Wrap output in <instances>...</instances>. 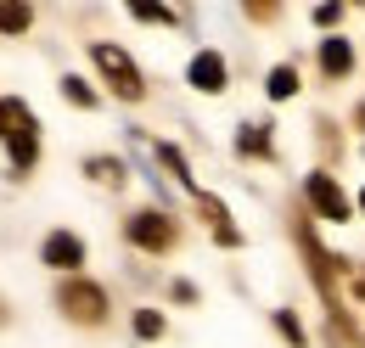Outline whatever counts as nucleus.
<instances>
[{
  "instance_id": "f257e3e1",
  "label": "nucleus",
  "mask_w": 365,
  "mask_h": 348,
  "mask_svg": "<svg viewBox=\"0 0 365 348\" xmlns=\"http://www.w3.org/2000/svg\"><path fill=\"white\" fill-rule=\"evenodd\" d=\"M91 62H96V73L107 79V90H113L118 101H140V96H146V79H140V68L130 62V51H124V45L96 40L91 45Z\"/></svg>"
},
{
  "instance_id": "f03ea898",
  "label": "nucleus",
  "mask_w": 365,
  "mask_h": 348,
  "mask_svg": "<svg viewBox=\"0 0 365 348\" xmlns=\"http://www.w3.org/2000/svg\"><path fill=\"white\" fill-rule=\"evenodd\" d=\"M56 309H62L73 326H101V320H107V292L96 287L91 275H62V287H56Z\"/></svg>"
},
{
  "instance_id": "7ed1b4c3",
  "label": "nucleus",
  "mask_w": 365,
  "mask_h": 348,
  "mask_svg": "<svg viewBox=\"0 0 365 348\" xmlns=\"http://www.w3.org/2000/svg\"><path fill=\"white\" fill-rule=\"evenodd\" d=\"M292 236H298V247H304V259H309V275H315L320 298H326V314H343V309H337V259L315 242L309 219H292Z\"/></svg>"
},
{
  "instance_id": "20e7f679",
  "label": "nucleus",
  "mask_w": 365,
  "mask_h": 348,
  "mask_svg": "<svg viewBox=\"0 0 365 348\" xmlns=\"http://www.w3.org/2000/svg\"><path fill=\"white\" fill-rule=\"evenodd\" d=\"M124 236L135 242L140 253H169V247L180 242V225H175V219L163 214V208H140V214H130Z\"/></svg>"
},
{
  "instance_id": "39448f33",
  "label": "nucleus",
  "mask_w": 365,
  "mask_h": 348,
  "mask_svg": "<svg viewBox=\"0 0 365 348\" xmlns=\"http://www.w3.org/2000/svg\"><path fill=\"white\" fill-rule=\"evenodd\" d=\"M304 203H309V208H315L320 219H337V225L354 214V203L343 197V185H337V180H331L326 169H315L309 180H304Z\"/></svg>"
},
{
  "instance_id": "423d86ee",
  "label": "nucleus",
  "mask_w": 365,
  "mask_h": 348,
  "mask_svg": "<svg viewBox=\"0 0 365 348\" xmlns=\"http://www.w3.org/2000/svg\"><path fill=\"white\" fill-rule=\"evenodd\" d=\"M40 264L56 270V275H79V264H85V242H79L73 230H51L46 242H40Z\"/></svg>"
},
{
  "instance_id": "0eeeda50",
  "label": "nucleus",
  "mask_w": 365,
  "mask_h": 348,
  "mask_svg": "<svg viewBox=\"0 0 365 348\" xmlns=\"http://www.w3.org/2000/svg\"><path fill=\"white\" fill-rule=\"evenodd\" d=\"M6 158H11V174H17V180H23V174L40 163V124H34V113L23 118V130L6 140Z\"/></svg>"
},
{
  "instance_id": "6e6552de",
  "label": "nucleus",
  "mask_w": 365,
  "mask_h": 348,
  "mask_svg": "<svg viewBox=\"0 0 365 348\" xmlns=\"http://www.w3.org/2000/svg\"><path fill=\"white\" fill-rule=\"evenodd\" d=\"M197 214L214 225V242H220V247H242V230L230 225V208L214 197V191H197Z\"/></svg>"
},
{
  "instance_id": "1a4fd4ad",
  "label": "nucleus",
  "mask_w": 365,
  "mask_h": 348,
  "mask_svg": "<svg viewBox=\"0 0 365 348\" xmlns=\"http://www.w3.org/2000/svg\"><path fill=\"white\" fill-rule=\"evenodd\" d=\"M191 85L202 90V96H220L225 90V56L220 51H197L191 56Z\"/></svg>"
},
{
  "instance_id": "9d476101",
  "label": "nucleus",
  "mask_w": 365,
  "mask_h": 348,
  "mask_svg": "<svg viewBox=\"0 0 365 348\" xmlns=\"http://www.w3.org/2000/svg\"><path fill=\"white\" fill-rule=\"evenodd\" d=\"M236 152H242V158H259V163H270V158H275L270 124H242V130H236Z\"/></svg>"
},
{
  "instance_id": "9b49d317",
  "label": "nucleus",
  "mask_w": 365,
  "mask_h": 348,
  "mask_svg": "<svg viewBox=\"0 0 365 348\" xmlns=\"http://www.w3.org/2000/svg\"><path fill=\"white\" fill-rule=\"evenodd\" d=\"M349 68H354L349 40H320V73H326V79H349Z\"/></svg>"
},
{
  "instance_id": "f8f14e48",
  "label": "nucleus",
  "mask_w": 365,
  "mask_h": 348,
  "mask_svg": "<svg viewBox=\"0 0 365 348\" xmlns=\"http://www.w3.org/2000/svg\"><path fill=\"white\" fill-rule=\"evenodd\" d=\"M264 96H270V101H287V96H298V68H292V62H275L270 79H264Z\"/></svg>"
},
{
  "instance_id": "ddd939ff",
  "label": "nucleus",
  "mask_w": 365,
  "mask_h": 348,
  "mask_svg": "<svg viewBox=\"0 0 365 348\" xmlns=\"http://www.w3.org/2000/svg\"><path fill=\"white\" fill-rule=\"evenodd\" d=\"M85 174H91L96 185H113V191H118V185H124V158H85Z\"/></svg>"
},
{
  "instance_id": "4468645a",
  "label": "nucleus",
  "mask_w": 365,
  "mask_h": 348,
  "mask_svg": "<svg viewBox=\"0 0 365 348\" xmlns=\"http://www.w3.org/2000/svg\"><path fill=\"white\" fill-rule=\"evenodd\" d=\"M158 158H163V169L175 174V180H180V185H185V191H191V197H197V180H191V169H185L180 146H169V140H158Z\"/></svg>"
},
{
  "instance_id": "2eb2a0df",
  "label": "nucleus",
  "mask_w": 365,
  "mask_h": 348,
  "mask_svg": "<svg viewBox=\"0 0 365 348\" xmlns=\"http://www.w3.org/2000/svg\"><path fill=\"white\" fill-rule=\"evenodd\" d=\"M23 118H29V107L17 96H0V140H11V135L23 130Z\"/></svg>"
},
{
  "instance_id": "dca6fc26",
  "label": "nucleus",
  "mask_w": 365,
  "mask_h": 348,
  "mask_svg": "<svg viewBox=\"0 0 365 348\" xmlns=\"http://www.w3.org/2000/svg\"><path fill=\"white\" fill-rule=\"evenodd\" d=\"M29 23H34L29 6H0V34H29Z\"/></svg>"
},
{
  "instance_id": "f3484780",
  "label": "nucleus",
  "mask_w": 365,
  "mask_h": 348,
  "mask_svg": "<svg viewBox=\"0 0 365 348\" xmlns=\"http://www.w3.org/2000/svg\"><path fill=\"white\" fill-rule=\"evenodd\" d=\"M326 343H331V348H354V326H349V314H326Z\"/></svg>"
},
{
  "instance_id": "a211bd4d",
  "label": "nucleus",
  "mask_w": 365,
  "mask_h": 348,
  "mask_svg": "<svg viewBox=\"0 0 365 348\" xmlns=\"http://www.w3.org/2000/svg\"><path fill=\"white\" fill-rule=\"evenodd\" d=\"M62 96H68V101H73V107H96V101H101V96H96V90L85 85V79H79V73H68V79H62Z\"/></svg>"
},
{
  "instance_id": "6ab92c4d",
  "label": "nucleus",
  "mask_w": 365,
  "mask_h": 348,
  "mask_svg": "<svg viewBox=\"0 0 365 348\" xmlns=\"http://www.w3.org/2000/svg\"><path fill=\"white\" fill-rule=\"evenodd\" d=\"M163 332H169V326H163V314H158V309H135V337L152 343V337H163Z\"/></svg>"
},
{
  "instance_id": "aec40b11",
  "label": "nucleus",
  "mask_w": 365,
  "mask_h": 348,
  "mask_svg": "<svg viewBox=\"0 0 365 348\" xmlns=\"http://www.w3.org/2000/svg\"><path fill=\"white\" fill-rule=\"evenodd\" d=\"M275 332H281L292 348H304V326H298V314H292V309H275Z\"/></svg>"
},
{
  "instance_id": "412c9836",
  "label": "nucleus",
  "mask_w": 365,
  "mask_h": 348,
  "mask_svg": "<svg viewBox=\"0 0 365 348\" xmlns=\"http://www.w3.org/2000/svg\"><path fill=\"white\" fill-rule=\"evenodd\" d=\"M247 17H253V23H275V17H281V6H270V0H259V6H247Z\"/></svg>"
},
{
  "instance_id": "4be33fe9",
  "label": "nucleus",
  "mask_w": 365,
  "mask_h": 348,
  "mask_svg": "<svg viewBox=\"0 0 365 348\" xmlns=\"http://www.w3.org/2000/svg\"><path fill=\"white\" fill-rule=\"evenodd\" d=\"M309 17H315L320 29H331V23H343V6H315V11H309Z\"/></svg>"
},
{
  "instance_id": "5701e85b",
  "label": "nucleus",
  "mask_w": 365,
  "mask_h": 348,
  "mask_svg": "<svg viewBox=\"0 0 365 348\" xmlns=\"http://www.w3.org/2000/svg\"><path fill=\"white\" fill-rule=\"evenodd\" d=\"M354 298H360V304H365V264H360V270H354Z\"/></svg>"
},
{
  "instance_id": "b1692460",
  "label": "nucleus",
  "mask_w": 365,
  "mask_h": 348,
  "mask_svg": "<svg viewBox=\"0 0 365 348\" xmlns=\"http://www.w3.org/2000/svg\"><path fill=\"white\" fill-rule=\"evenodd\" d=\"M6 320H11V314H6V304H0V326H6Z\"/></svg>"
},
{
  "instance_id": "393cba45",
  "label": "nucleus",
  "mask_w": 365,
  "mask_h": 348,
  "mask_svg": "<svg viewBox=\"0 0 365 348\" xmlns=\"http://www.w3.org/2000/svg\"><path fill=\"white\" fill-rule=\"evenodd\" d=\"M354 208H360V214H365V191H360V203H354Z\"/></svg>"
},
{
  "instance_id": "a878e982",
  "label": "nucleus",
  "mask_w": 365,
  "mask_h": 348,
  "mask_svg": "<svg viewBox=\"0 0 365 348\" xmlns=\"http://www.w3.org/2000/svg\"><path fill=\"white\" fill-rule=\"evenodd\" d=\"M354 118H360V124H365V101H360V113H354Z\"/></svg>"
}]
</instances>
